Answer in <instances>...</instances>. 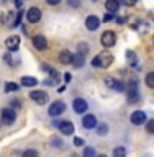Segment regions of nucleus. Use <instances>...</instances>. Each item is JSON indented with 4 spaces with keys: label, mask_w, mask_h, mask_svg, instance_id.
Returning <instances> with one entry per match:
<instances>
[{
    "label": "nucleus",
    "mask_w": 154,
    "mask_h": 157,
    "mask_svg": "<svg viewBox=\"0 0 154 157\" xmlns=\"http://www.w3.org/2000/svg\"><path fill=\"white\" fill-rule=\"evenodd\" d=\"M82 126L85 128V129H93V128H97V116L95 115H85L82 118Z\"/></svg>",
    "instance_id": "obj_14"
},
{
    "label": "nucleus",
    "mask_w": 154,
    "mask_h": 157,
    "mask_svg": "<svg viewBox=\"0 0 154 157\" xmlns=\"http://www.w3.org/2000/svg\"><path fill=\"white\" fill-rule=\"evenodd\" d=\"M57 128H59V131H61V134H64V136H72L74 131H76L71 121H61Z\"/></svg>",
    "instance_id": "obj_13"
},
{
    "label": "nucleus",
    "mask_w": 154,
    "mask_h": 157,
    "mask_svg": "<svg viewBox=\"0 0 154 157\" xmlns=\"http://www.w3.org/2000/svg\"><path fill=\"white\" fill-rule=\"evenodd\" d=\"M126 59H128V62H130V66H131V67H135V66H136L138 57H136V54L133 52V51H126Z\"/></svg>",
    "instance_id": "obj_24"
},
{
    "label": "nucleus",
    "mask_w": 154,
    "mask_h": 157,
    "mask_svg": "<svg viewBox=\"0 0 154 157\" xmlns=\"http://www.w3.org/2000/svg\"><path fill=\"white\" fill-rule=\"evenodd\" d=\"M113 64V54L108 51H103L100 54H97L95 57L92 59V66L97 69H108Z\"/></svg>",
    "instance_id": "obj_1"
},
{
    "label": "nucleus",
    "mask_w": 154,
    "mask_h": 157,
    "mask_svg": "<svg viewBox=\"0 0 154 157\" xmlns=\"http://www.w3.org/2000/svg\"><path fill=\"white\" fill-rule=\"evenodd\" d=\"M84 62H85V57L82 56V54H76V56H74V59H72V67L74 69H81L82 66H84Z\"/></svg>",
    "instance_id": "obj_19"
},
{
    "label": "nucleus",
    "mask_w": 154,
    "mask_h": 157,
    "mask_svg": "<svg viewBox=\"0 0 154 157\" xmlns=\"http://www.w3.org/2000/svg\"><path fill=\"white\" fill-rule=\"evenodd\" d=\"M130 121H131L135 126H141V124H144V123L148 121V116H146V113L143 111V110H136V111L131 113Z\"/></svg>",
    "instance_id": "obj_7"
},
{
    "label": "nucleus",
    "mask_w": 154,
    "mask_h": 157,
    "mask_svg": "<svg viewBox=\"0 0 154 157\" xmlns=\"http://www.w3.org/2000/svg\"><path fill=\"white\" fill-rule=\"evenodd\" d=\"M105 8L110 13L115 15L118 10H120V0H107V2H105Z\"/></svg>",
    "instance_id": "obj_16"
},
{
    "label": "nucleus",
    "mask_w": 154,
    "mask_h": 157,
    "mask_svg": "<svg viewBox=\"0 0 154 157\" xmlns=\"http://www.w3.org/2000/svg\"><path fill=\"white\" fill-rule=\"evenodd\" d=\"M64 111H66V103H64L62 100L53 101L51 105H49V108H48V115H49V116H53V118L61 116Z\"/></svg>",
    "instance_id": "obj_4"
},
{
    "label": "nucleus",
    "mask_w": 154,
    "mask_h": 157,
    "mask_svg": "<svg viewBox=\"0 0 154 157\" xmlns=\"http://www.w3.org/2000/svg\"><path fill=\"white\" fill-rule=\"evenodd\" d=\"M77 52H79V54H82V56L85 57V56H87V52H89V46H87L85 43H79V44H77Z\"/></svg>",
    "instance_id": "obj_26"
},
{
    "label": "nucleus",
    "mask_w": 154,
    "mask_h": 157,
    "mask_svg": "<svg viewBox=\"0 0 154 157\" xmlns=\"http://www.w3.org/2000/svg\"><path fill=\"white\" fill-rule=\"evenodd\" d=\"M22 157H39V152L34 151V149H26L22 154Z\"/></svg>",
    "instance_id": "obj_28"
},
{
    "label": "nucleus",
    "mask_w": 154,
    "mask_h": 157,
    "mask_svg": "<svg viewBox=\"0 0 154 157\" xmlns=\"http://www.w3.org/2000/svg\"><path fill=\"white\" fill-rule=\"evenodd\" d=\"M105 83L108 88H113L115 92H125V83L118 78H113V77H107L105 78Z\"/></svg>",
    "instance_id": "obj_10"
},
{
    "label": "nucleus",
    "mask_w": 154,
    "mask_h": 157,
    "mask_svg": "<svg viewBox=\"0 0 154 157\" xmlns=\"http://www.w3.org/2000/svg\"><path fill=\"white\" fill-rule=\"evenodd\" d=\"M5 46L8 48L10 52L17 51V49L20 48V36H17V34H13V36H8L7 39H5Z\"/></svg>",
    "instance_id": "obj_12"
},
{
    "label": "nucleus",
    "mask_w": 154,
    "mask_h": 157,
    "mask_svg": "<svg viewBox=\"0 0 154 157\" xmlns=\"http://www.w3.org/2000/svg\"><path fill=\"white\" fill-rule=\"evenodd\" d=\"M71 78H72V77H71V74H69V72H67V74H64V80H66V83L71 82Z\"/></svg>",
    "instance_id": "obj_38"
},
{
    "label": "nucleus",
    "mask_w": 154,
    "mask_h": 157,
    "mask_svg": "<svg viewBox=\"0 0 154 157\" xmlns=\"http://www.w3.org/2000/svg\"><path fill=\"white\" fill-rule=\"evenodd\" d=\"M113 157H126V149L123 146H118L113 149Z\"/></svg>",
    "instance_id": "obj_25"
},
{
    "label": "nucleus",
    "mask_w": 154,
    "mask_h": 157,
    "mask_svg": "<svg viewBox=\"0 0 154 157\" xmlns=\"http://www.w3.org/2000/svg\"><path fill=\"white\" fill-rule=\"evenodd\" d=\"M113 18H115V15H113V13H107L105 15V17H103V21H110V20H113Z\"/></svg>",
    "instance_id": "obj_35"
},
{
    "label": "nucleus",
    "mask_w": 154,
    "mask_h": 157,
    "mask_svg": "<svg viewBox=\"0 0 154 157\" xmlns=\"http://www.w3.org/2000/svg\"><path fill=\"white\" fill-rule=\"evenodd\" d=\"M144 82H146V85L149 87V88H154V72L146 74V77H144Z\"/></svg>",
    "instance_id": "obj_27"
},
{
    "label": "nucleus",
    "mask_w": 154,
    "mask_h": 157,
    "mask_svg": "<svg viewBox=\"0 0 154 157\" xmlns=\"http://www.w3.org/2000/svg\"><path fill=\"white\" fill-rule=\"evenodd\" d=\"M74 146H76V147H82L84 146V139H82V137H74Z\"/></svg>",
    "instance_id": "obj_32"
},
{
    "label": "nucleus",
    "mask_w": 154,
    "mask_h": 157,
    "mask_svg": "<svg viewBox=\"0 0 154 157\" xmlns=\"http://www.w3.org/2000/svg\"><path fill=\"white\" fill-rule=\"evenodd\" d=\"M13 2H15V5H17L18 8H20V7H22V5H23V0H13Z\"/></svg>",
    "instance_id": "obj_40"
},
{
    "label": "nucleus",
    "mask_w": 154,
    "mask_h": 157,
    "mask_svg": "<svg viewBox=\"0 0 154 157\" xmlns=\"http://www.w3.org/2000/svg\"><path fill=\"white\" fill-rule=\"evenodd\" d=\"M46 2L49 5H59V3H61V0H46Z\"/></svg>",
    "instance_id": "obj_39"
},
{
    "label": "nucleus",
    "mask_w": 154,
    "mask_h": 157,
    "mask_svg": "<svg viewBox=\"0 0 154 157\" xmlns=\"http://www.w3.org/2000/svg\"><path fill=\"white\" fill-rule=\"evenodd\" d=\"M41 69H43L44 72H48V74H53V72H54V69H53L51 66H49V64H43Z\"/></svg>",
    "instance_id": "obj_34"
},
{
    "label": "nucleus",
    "mask_w": 154,
    "mask_h": 157,
    "mask_svg": "<svg viewBox=\"0 0 154 157\" xmlns=\"http://www.w3.org/2000/svg\"><path fill=\"white\" fill-rule=\"evenodd\" d=\"M72 59H74V54L71 51H67V49H64V51H61V54H59V61L62 64H72Z\"/></svg>",
    "instance_id": "obj_17"
},
{
    "label": "nucleus",
    "mask_w": 154,
    "mask_h": 157,
    "mask_svg": "<svg viewBox=\"0 0 154 157\" xmlns=\"http://www.w3.org/2000/svg\"><path fill=\"white\" fill-rule=\"evenodd\" d=\"M3 59H5V62H7L8 66H15V64H18V62H20V59L13 57V52H7V54L3 56Z\"/></svg>",
    "instance_id": "obj_20"
},
{
    "label": "nucleus",
    "mask_w": 154,
    "mask_h": 157,
    "mask_svg": "<svg viewBox=\"0 0 154 157\" xmlns=\"http://www.w3.org/2000/svg\"><path fill=\"white\" fill-rule=\"evenodd\" d=\"M10 105H12L13 108H20L22 105H20V100H13V101H10Z\"/></svg>",
    "instance_id": "obj_37"
},
{
    "label": "nucleus",
    "mask_w": 154,
    "mask_h": 157,
    "mask_svg": "<svg viewBox=\"0 0 154 157\" xmlns=\"http://www.w3.org/2000/svg\"><path fill=\"white\" fill-rule=\"evenodd\" d=\"M57 92H59V93H64V92H66V85L59 87V88H57Z\"/></svg>",
    "instance_id": "obj_41"
},
{
    "label": "nucleus",
    "mask_w": 154,
    "mask_h": 157,
    "mask_svg": "<svg viewBox=\"0 0 154 157\" xmlns=\"http://www.w3.org/2000/svg\"><path fill=\"white\" fill-rule=\"evenodd\" d=\"M98 26H100V18L98 17L90 15V17L85 18V28L89 31H95V29H98Z\"/></svg>",
    "instance_id": "obj_11"
},
{
    "label": "nucleus",
    "mask_w": 154,
    "mask_h": 157,
    "mask_svg": "<svg viewBox=\"0 0 154 157\" xmlns=\"http://www.w3.org/2000/svg\"><path fill=\"white\" fill-rule=\"evenodd\" d=\"M18 83L15 82H7L5 83V93H12V92H18Z\"/></svg>",
    "instance_id": "obj_22"
},
{
    "label": "nucleus",
    "mask_w": 154,
    "mask_h": 157,
    "mask_svg": "<svg viewBox=\"0 0 154 157\" xmlns=\"http://www.w3.org/2000/svg\"><path fill=\"white\" fill-rule=\"evenodd\" d=\"M22 17H23V12H18V13H17V17H15V20H13V25H12V28H17V26H20V21H22Z\"/></svg>",
    "instance_id": "obj_30"
},
{
    "label": "nucleus",
    "mask_w": 154,
    "mask_h": 157,
    "mask_svg": "<svg viewBox=\"0 0 154 157\" xmlns=\"http://www.w3.org/2000/svg\"><path fill=\"white\" fill-rule=\"evenodd\" d=\"M33 46L39 51H44L48 48V39L43 34H36V36H33Z\"/></svg>",
    "instance_id": "obj_15"
},
{
    "label": "nucleus",
    "mask_w": 154,
    "mask_h": 157,
    "mask_svg": "<svg viewBox=\"0 0 154 157\" xmlns=\"http://www.w3.org/2000/svg\"><path fill=\"white\" fill-rule=\"evenodd\" d=\"M82 157H97V152L92 146H87L84 147V152H82Z\"/></svg>",
    "instance_id": "obj_23"
},
{
    "label": "nucleus",
    "mask_w": 154,
    "mask_h": 157,
    "mask_svg": "<svg viewBox=\"0 0 154 157\" xmlns=\"http://www.w3.org/2000/svg\"><path fill=\"white\" fill-rule=\"evenodd\" d=\"M0 121L3 123V124H13L15 121H17V113L12 106H7V108H2V111H0Z\"/></svg>",
    "instance_id": "obj_3"
},
{
    "label": "nucleus",
    "mask_w": 154,
    "mask_h": 157,
    "mask_svg": "<svg viewBox=\"0 0 154 157\" xmlns=\"http://www.w3.org/2000/svg\"><path fill=\"white\" fill-rule=\"evenodd\" d=\"M138 78L136 77H131L128 80V90H126V97H128V101L130 103H136L140 101V92H138Z\"/></svg>",
    "instance_id": "obj_2"
},
{
    "label": "nucleus",
    "mask_w": 154,
    "mask_h": 157,
    "mask_svg": "<svg viewBox=\"0 0 154 157\" xmlns=\"http://www.w3.org/2000/svg\"><path fill=\"white\" fill-rule=\"evenodd\" d=\"M67 5L72 8H79L81 7V0H67Z\"/></svg>",
    "instance_id": "obj_31"
},
{
    "label": "nucleus",
    "mask_w": 154,
    "mask_h": 157,
    "mask_svg": "<svg viewBox=\"0 0 154 157\" xmlns=\"http://www.w3.org/2000/svg\"><path fill=\"white\" fill-rule=\"evenodd\" d=\"M97 134L98 136H107L108 134V124H107V123H100V124H97Z\"/></svg>",
    "instance_id": "obj_21"
},
{
    "label": "nucleus",
    "mask_w": 154,
    "mask_h": 157,
    "mask_svg": "<svg viewBox=\"0 0 154 157\" xmlns=\"http://www.w3.org/2000/svg\"><path fill=\"white\" fill-rule=\"evenodd\" d=\"M136 2H138V0H123V3H125V5H130V7H133Z\"/></svg>",
    "instance_id": "obj_36"
},
{
    "label": "nucleus",
    "mask_w": 154,
    "mask_h": 157,
    "mask_svg": "<svg viewBox=\"0 0 154 157\" xmlns=\"http://www.w3.org/2000/svg\"><path fill=\"white\" fill-rule=\"evenodd\" d=\"M0 124H2V123H0Z\"/></svg>",
    "instance_id": "obj_45"
},
{
    "label": "nucleus",
    "mask_w": 154,
    "mask_h": 157,
    "mask_svg": "<svg viewBox=\"0 0 154 157\" xmlns=\"http://www.w3.org/2000/svg\"><path fill=\"white\" fill-rule=\"evenodd\" d=\"M0 2H5V0H0Z\"/></svg>",
    "instance_id": "obj_43"
},
{
    "label": "nucleus",
    "mask_w": 154,
    "mask_h": 157,
    "mask_svg": "<svg viewBox=\"0 0 154 157\" xmlns=\"http://www.w3.org/2000/svg\"><path fill=\"white\" fill-rule=\"evenodd\" d=\"M97 157H107V155H105V154H98Z\"/></svg>",
    "instance_id": "obj_42"
},
{
    "label": "nucleus",
    "mask_w": 154,
    "mask_h": 157,
    "mask_svg": "<svg viewBox=\"0 0 154 157\" xmlns=\"http://www.w3.org/2000/svg\"><path fill=\"white\" fill-rule=\"evenodd\" d=\"M43 17V13H41V10H39L38 7H31V8H28V12H26V20H28V23H38L39 20H41Z\"/></svg>",
    "instance_id": "obj_8"
},
{
    "label": "nucleus",
    "mask_w": 154,
    "mask_h": 157,
    "mask_svg": "<svg viewBox=\"0 0 154 157\" xmlns=\"http://www.w3.org/2000/svg\"><path fill=\"white\" fill-rule=\"evenodd\" d=\"M72 110L77 113V115H82V113H85L89 110V105L87 101L84 100V98H74L72 101Z\"/></svg>",
    "instance_id": "obj_9"
},
{
    "label": "nucleus",
    "mask_w": 154,
    "mask_h": 157,
    "mask_svg": "<svg viewBox=\"0 0 154 157\" xmlns=\"http://www.w3.org/2000/svg\"><path fill=\"white\" fill-rule=\"evenodd\" d=\"M30 98H31L33 101H36L38 105H46L49 101V95L44 90H33L30 92Z\"/></svg>",
    "instance_id": "obj_6"
},
{
    "label": "nucleus",
    "mask_w": 154,
    "mask_h": 157,
    "mask_svg": "<svg viewBox=\"0 0 154 157\" xmlns=\"http://www.w3.org/2000/svg\"><path fill=\"white\" fill-rule=\"evenodd\" d=\"M100 43L103 48H113L116 44V34L115 31L108 29V31H103V34L100 36Z\"/></svg>",
    "instance_id": "obj_5"
},
{
    "label": "nucleus",
    "mask_w": 154,
    "mask_h": 157,
    "mask_svg": "<svg viewBox=\"0 0 154 157\" xmlns=\"http://www.w3.org/2000/svg\"><path fill=\"white\" fill-rule=\"evenodd\" d=\"M146 132L148 134H154V118L149 121H146Z\"/></svg>",
    "instance_id": "obj_29"
},
{
    "label": "nucleus",
    "mask_w": 154,
    "mask_h": 157,
    "mask_svg": "<svg viewBox=\"0 0 154 157\" xmlns=\"http://www.w3.org/2000/svg\"><path fill=\"white\" fill-rule=\"evenodd\" d=\"M61 139H57V137H51V146H54V147H61Z\"/></svg>",
    "instance_id": "obj_33"
},
{
    "label": "nucleus",
    "mask_w": 154,
    "mask_h": 157,
    "mask_svg": "<svg viewBox=\"0 0 154 157\" xmlns=\"http://www.w3.org/2000/svg\"><path fill=\"white\" fill-rule=\"evenodd\" d=\"M92 2H97V0H92Z\"/></svg>",
    "instance_id": "obj_44"
},
{
    "label": "nucleus",
    "mask_w": 154,
    "mask_h": 157,
    "mask_svg": "<svg viewBox=\"0 0 154 157\" xmlns=\"http://www.w3.org/2000/svg\"><path fill=\"white\" fill-rule=\"evenodd\" d=\"M22 85L23 87H34V85H38V78H34L31 75H23L22 77Z\"/></svg>",
    "instance_id": "obj_18"
}]
</instances>
